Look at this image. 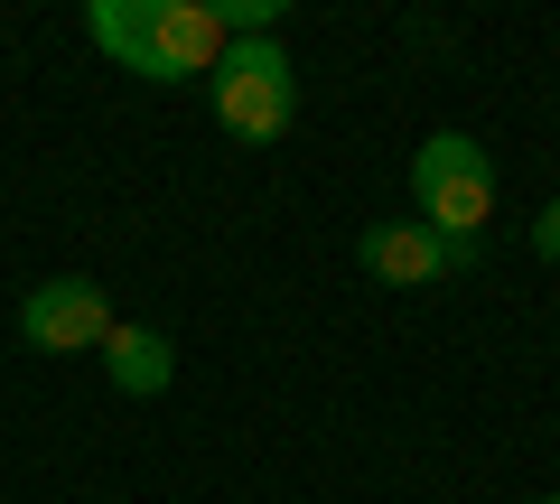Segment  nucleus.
<instances>
[{"mask_svg":"<svg viewBox=\"0 0 560 504\" xmlns=\"http://www.w3.org/2000/svg\"><path fill=\"white\" fill-rule=\"evenodd\" d=\"M541 504H560V495H541Z\"/></svg>","mask_w":560,"mask_h":504,"instance_id":"nucleus-9","label":"nucleus"},{"mask_svg":"<svg viewBox=\"0 0 560 504\" xmlns=\"http://www.w3.org/2000/svg\"><path fill=\"white\" fill-rule=\"evenodd\" d=\"M411 197H420V224L440 243H477L486 215H495V160H486L477 131H430L411 150Z\"/></svg>","mask_w":560,"mask_h":504,"instance_id":"nucleus-2","label":"nucleus"},{"mask_svg":"<svg viewBox=\"0 0 560 504\" xmlns=\"http://www.w3.org/2000/svg\"><path fill=\"white\" fill-rule=\"evenodd\" d=\"M84 28H94V47L113 66H131L140 84L215 75V57H224V28H215L206 0H94Z\"/></svg>","mask_w":560,"mask_h":504,"instance_id":"nucleus-1","label":"nucleus"},{"mask_svg":"<svg viewBox=\"0 0 560 504\" xmlns=\"http://www.w3.org/2000/svg\"><path fill=\"white\" fill-rule=\"evenodd\" d=\"M206 10H215L224 47L234 38H280V0H206Z\"/></svg>","mask_w":560,"mask_h":504,"instance_id":"nucleus-7","label":"nucleus"},{"mask_svg":"<svg viewBox=\"0 0 560 504\" xmlns=\"http://www.w3.org/2000/svg\"><path fill=\"white\" fill-rule=\"evenodd\" d=\"M355 262L374 271L383 290H420V281H448V271H467V262H477V243H440L420 215H393V224H364Z\"/></svg>","mask_w":560,"mask_h":504,"instance_id":"nucleus-5","label":"nucleus"},{"mask_svg":"<svg viewBox=\"0 0 560 504\" xmlns=\"http://www.w3.org/2000/svg\"><path fill=\"white\" fill-rule=\"evenodd\" d=\"M103 374H113V392H131V402H160V392L178 384V345H168L160 327H140V318H113Z\"/></svg>","mask_w":560,"mask_h":504,"instance_id":"nucleus-6","label":"nucleus"},{"mask_svg":"<svg viewBox=\"0 0 560 504\" xmlns=\"http://www.w3.org/2000/svg\"><path fill=\"white\" fill-rule=\"evenodd\" d=\"M206 84H215V121L234 131L243 150L280 141V131L300 121V66H290V47H280V38H234Z\"/></svg>","mask_w":560,"mask_h":504,"instance_id":"nucleus-3","label":"nucleus"},{"mask_svg":"<svg viewBox=\"0 0 560 504\" xmlns=\"http://www.w3.org/2000/svg\"><path fill=\"white\" fill-rule=\"evenodd\" d=\"M533 253H541V262H560V197L533 215Z\"/></svg>","mask_w":560,"mask_h":504,"instance_id":"nucleus-8","label":"nucleus"},{"mask_svg":"<svg viewBox=\"0 0 560 504\" xmlns=\"http://www.w3.org/2000/svg\"><path fill=\"white\" fill-rule=\"evenodd\" d=\"M20 337L38 355H84V345L113 337V300H103L94 271H57V281H38L20 300Z\"/></svg>","mask_w":560,"mask_h":504,"instance_id":"nucleus-4","label":"nucleus"}]
</instances>
